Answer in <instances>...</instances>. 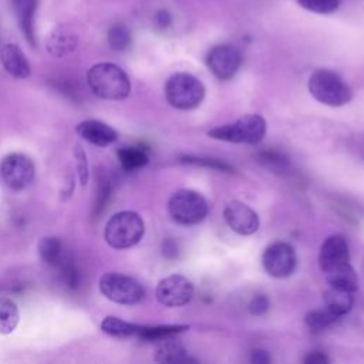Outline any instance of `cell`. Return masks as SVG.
Returning <instances> with one entry per match:
<instances>
[{
    "instance_id": "14",
    "label": "cell",
    "mask_w": 364,
    "mask_h": 364,
    "mask_svg": "<svg viewBox=\"0 0 364 364\" xmlns=\"http://www.w3.org/2000/svg\"><path fill=\"white\" fill-rule=\"evenodd\" d=\"M75 129L81 138L97 146H107L117 139V131L97 119H85Z\"/></svg>"
},
{
    "instance_id": "33",
    "label": "cell",
    "mask_w": 364,
    "mask_h": 364,
    "mask_svg": "<svg viewBox=\"0 0 364 364\" xmlns=\"http://www.w3.org/2000/svg\"><path fill=\"white\" fill-rule=\"evenodd\" d=\"M109 196V183L107 179L98 181V191H97V200H95V209L101 210Z\"/></svg>"
},
{
    "instance_id": "24",
    "label": "cell",
    "mask_w": 364,
    "mask_h": 364,
    "mask_svg": "<svg viewBox=\"0 0 364 364\" xmlns=\"http://www.w3.org/2000/svg\"><path fill=\"white\" fill-rule=\"evenodd\" d=\"M340 320V317H337L336 314H333L331 311H328L326 307L318 309V310H313L309 311L304 317V321L307 324V327L311 331H323L328 327H331L333 324H336Z\"/></svg>"
},
{
    "instance_id": "1",
    "label": "cell",
    "mask_w": 364,
    "mask_h": 364,
    "mask_svg": "<svg viewBox=\"0 0 364 364\" xmlns=\"http://www.w3.org/2000/svg\"><path fill=\"white\" fill-rule=\"evenodd\" d=\"M87 82L101 100L121 101L129 95L131 84L127 73L112 63H98L87 73Z\"/></svg>"
},
{
    "instance_id": "35",
    "label": "cell",
    "mask_w": 364,
    "mask_h": 364,
    "mask_svg": "<svg viewBox=\"0 0 364 364\" xmlns=\"http://www.w3.org/2000/svg\"><path fill=\"white\" fill-rule=\"evenodd\" d=\"M328 357L320 351H314V353H310L306 358H304V363L307 364H324V363H328Z\"/></svg>"
},
{
    "instance_id": "4",
    "label": "cell",
    "mask_w": 364,
    "mask_h": 364,
    "mask_svg": "<svg viewBox=\"0 0 364 364\" xmlns=\"http://www.w3.org/2000/svg\"><path fill=\"white\" fill-rule=\"evenodd\" d=\"M166 101L178 109H192L196 108L203 97V84L192 74L176 73L171 75L165 84Z\"/></svg>"
},
{
    "instance_id": "15",
    "label": "cell",
    "mask_w": 364,
    "mask_h": 364,
    "mask_svg": "<svg viewBox=\"0 0 364 364\" xmlns=\"http://www.w3.org/2000/svg\"><path fill=\"white\" fill-rule=\"evenodd\" d=\"M78 46V36L65 26L55 27L46 43L47 51L57 58L71 54Z\"/></svg>"
},
{
    "instance_id": "19",
    "label": "cell",
    "mask_w": 364,
    "mask_h": 364,
    "mask_svg": "<svg viewBox=\"0 0 364 364\" xmlns=\"http://www.w3.org/2000/svg\"><path fill=\"white\" fill-rule=\"evenodd\" d=\"M155 361L158 363H186L191 361L189 355L186 354L185 348L176 343L172 341L171 337L159 340V344L155 350Z\"/></svg>"
},
{
    "instance_id": "9",
    "label": "cell",
    "mask_w": 364,
    "mask_h": 364,
    "mask_svg": "<svg viewBox=\"0 0 364 364\" xmlns=\"http://www.w3.org/2000/svg\"><path fill=\"white\" fill-rule=\"evenodd\" d=\"M262 263L269 276L283 279L294 272L297 257L294 249L289 243L274 242L264 249Z\"/></svg>"
},
{
    "instance_id": "28",
    "label": "cell",
    "mask_w": 364,
    "mask_h": 364,
    "mask_svg": "<svg viewBox=\"0 0 364 364\" xmlns=\"http://www.w3.org/2000/svg\"><path fill=\"white\" fill-rule=\"evenodd\" d=\"M300 7L317 14H330L334 13L338 6L340 0H296Z\"/></svg>"
},
{
    "instance_id": "32",
    "label": "cell",
    "mask_w": 364,
    "mask_h": 364,
    "mask_svg": "<svg viewBox=\"0 0 364 364\" xmlns=\"http://www.w3.org/2000/svg\"><path fill=\"white\" fill-rule=\"evenodd\" d=\"M269 310V299L266 296H256L249 304V311L253 316H262Z\"/></svg>"
},
{
    "instance_id": "2",
    "label": "cell",
    "mask_w": 364,
    "mask_h": 364,
    "mask_svg": "<svg viewBox=\"0 0 364 364\" xmlns=\"http://www.w3.org/2000/svg\"><path fill=\"white\" fill-rule=\"evenodd\" d=\"M145 232L142 218L132 210L112 215L104 229L105 242L114 249H128L136 245Z\"/></svg>"
},
{
    "instance_id": "3",
    "label": "cell",
    "mask_w": 364,
    "mask_h": 364,
    "mask_svg": "<svg viewBox=\"0 0 364 364\" xmlns=\"http://www.w3.org/2000/svg\"><path fill=\"white\" fill-rule=\"evenodd\" d=\"M309 91L317 101L330 107L346 105L353 97L351 88L330 70L314 71L309 78Z\"/></svg>"
},
{
    "instance_id": "36",
    "label": "cell",
    "mask_w": 364,
    "mask_h": 364,
    "mask_svg": "<svg viewBox=\"0 0 364 364\" xmlns=\"http://www.w3.org/2000/svg\"><path fill=\"white\" fill-rule=\"evenodd\" d=\"M162 250H164V255H165L166 257H175L176 253H178V249H176L175 242H173V240H169V239L162 243Z\"/></svg>"
},
{
    "instance_id": "26",
    "label": "cell",
    "mask_w": 364,
    "mask_h": 364,
    "mask_svg": "<svg viewBox=\"0 0 364 364\" xmlns=\"http://www.w3.org/2000/svg\"><path fill=\"white\" fill-rule=\"evenodd\" d=\"M188 326L185 324H178V326H154V327H139L138 337L142 340L148 341H159L166 337H173L175 334L186 330Z\"/></svg>"
},
{
    "instance_id": "31",
    "label": "cell",
    "mask_w": 364,
    "mask_h": 364,
    "mask_svg": "<svg viewBox=\"0 0 364 364\" xmlns=\"http://www.w3.org/2000/svg\"><path fill=\"white\" fill-rule=\"evenodd\" d=\"M186 162H192V164H200V165H205V166H209V168H213V169H219V171H232V168L225 164V162H220L218 159H209V158H192V156H186L185 158Z\"/></svg>"
},
{
    "instance_id": "12",
    "label": "cell",
    "mask_w": 364,
    "mask_h": 364,
    "mask_svg": "<svg viewBox=\"0 0 364 364\" xmlns=\"http://www.w3.org/2000/svg\"><path fill=\"white\" fill-rule=\"evenodd\" d=\"M223 218L229 228L239 235H252L259 229L257 213L240 200H230L223 209Z\"/></svg>"
},
{
    "instance_id": "13",
    "label": "cell",
    "mask_w": 364,
    "mask_h": 364,
    "mask_svg": "<svg viewBox=\"0 0 364 364\" xmlns=\"http://www.w3.org/2000/svg\"><path fill=\"white\" fill-rule=\"evenodd\" d=\"M318 263L324 274L350 264V250L347 240L341 235L328 236L321 245Z\"/></svg>"
},
{
    "instance_id": "18",
    "label": "cell",
    "mask_w": 364,
    "mask_h": 364,
    "mask_svg": "<svg viewBox=\"0 0 364 364\" xmlns=\"http://www.w3.org/2000/svg\"><path fill=\"white\" fill-rule=\"evenodd\" d=\"M353 291L346 290V289H340V287H334L330 286L323 297L324 301V307L331 311L333 314H336L337 317H343L346 316L354 303V297H353Z\"/></svg>"
},
{
    "instance_id": "8",
    "label": "cell",
    "mask_w": 364,
    "mask_h": 364,
    "mask_svg": "<svg viewBox=\"0 0 364 364\" xmlns=\"http://www.w3.org/2000/svg\"><path fill=\"white\" fill-rule=\"evenodd\" d=\"M0 178L9 189L24 191L34 182L36 166L30 156L11 152L0 162Z\"/></svg>"
},
{
    "instance_id": "22",
    "label": "cell",
    "mask_w": 364,
    "mask_h": 364,
    "mask_svg": "<svg viewBox=\"0 0 364 364\" xmlns=\"http://www.w3.org/2000/svg\"><path fill=\"white\" fill-rule=\"evenodd\" d=\"M138 324L125 321L122 318L114 317V316H108L102 320L101 323V330L112 337H131V336H136L139 331Z\"/></svg>"
},
{
    "instance_id": "11",
    "label": "cell",
    "mask_w": 364,
    "mask_h": 364,
    "mask_svg": "<svg viewBox=\"0 0 364 364\" xmlns=\"http://www.w3.org/2000/svg\"><path fill=\"white\" fill-rule=\"evenodd\" d=\"M206 64L216 78L229 80L237 73L242 64V55L232 46H215L206 55Z\"/></svg>"
},
{
    "instance_id": "10",
    "label": "cell",
    "mask_w": 364,
    "mask_h": 364,
    "mask_svg": "<svg viewBox=\"0 0 364 364\" xmlns=\"http://www.w3.org/2000/svg\"><path fill=\"white\" fill-rule=\"evenodd\" d=\"M155 296L158 301L166 307H179L191 301L193 284L185 276L171 274L158 283Z\"/></svg>"
},
{
    "instance_id": "30",
    "label": "cell",
    "mask_w": 364,
    "mask_h": 364,
    "mask_svg": "<svg viewBox=\"0 0 364 364\" xmlns=\"http://www.w3.org/2000/svg\"><path fill=\"white\" fill-rule=\"evenodd\" d=\"M74 158H75V166H77L80 182L85 185L88 182V161L84 149L80 145H77L74 149Z\"/></svg>"
},
{
    "instance_id": "20",
    "label": "cell",
    "mask_w": 364,
    "mask_h": 364,
    "mask_svg": "<svg viewBox=\"0 0 364 364\" xmlns=\"http://www.w3.org/2000/svg\"><path fill=\"white\" fill-rule=\"evenodd\" d=\"M18 307L10 297L0 296V334H10L18 324Z\"/></svg>"
},
{
    "instance_id": "5",
    "label": "cell",
    "mask_w": 364,
    "mask_h": 364,
    "mask_svg": "<svg viewBox=\"0 0 364 364\" xmlns=\"http://www.w3.org/2000/svg\"><path fill=\"white\" fill-rule=\"evenodd\" d=\"M266 134V121L257 114H247L237 121L216 127L208 132L213 139L235 144H257Z\"/></svg>"
},
{
    "instance_id": "27",
    "label": "cell",
    "mask_w": 364,
    "mask_h": 364,
    "mask_svg": "<svg viewBox=\"0 0 364 364\" xmlns=\"http://www.w3.org/2000/svg\"><path fill=\"white\" fill-rule=\"evenodd\" d=\"M108 44L115 51H124L131 44V31L124 24H114L108 31Z\"/></svg>"
},
{
    "instance_id": "6",
    "label": "cell",
    "mask_w": 364,
    "mask_h": 364,
    "mask_svg": "<svg viewBox=\"0 0 364 364\" xmlns=\"http://www.w3.org/2000/svg\"><path fill=\"white\" fill-rule=\"evenodd\" d=\"M100 291L109 301L127 306L139 303L145 296V290L139 282L117 272H108L101 276Z\"/></svg>"
},
{
    "instance_id": "21",
    "label": "cell",
    "mask_w": 364,
    "mask_h": 364,
    "mask_svg": "<svg viewBox=\"0 0 364 364\" xmlns=\"http://www.w3.org/2000/svg\"><path fill=\"white\" fill-rule=\"evenodd\" d=\"M324 276L330 286L346 289L353 293L358 289V279H357V274H355L354 269L351 267V264L343 266V267L333 270Z\"/></svg>"
},
{
    "instance_id": "17",
    "label": "cell",
    "mask_w": 364,
    "mask_h": 364,
    "mask_svg": "<svg viewBox=\"0 0 364 364\" xmlns=\"http://www.w3.org/2000/svg\"><path fill=\"white\" fill-rule=\"evenodd\" d=\"M38 0H11V7L17 17L18 26L24 37L31 46H36L34 37V14Z\"/></svg>"
},
{
    "instance_id": "29",
    "label": "cell",
    "mask_w": 364,
    "mask_h": 364,
    "mask_svg": "<svg viewBox=\"0 0 364 364\" xmlns=\"http://www.w3.org/2000/svg\"><path fill=\"white\" fill-rule=\"evenodd\" d=\"M57 266H60V270H61V277H63L64 283H65L68 287H71V289H75V287L78 286V282H80V276H78V270H77V266L73 263V260L63 257Z\"/></svg>"
},
{
    "instance_id": "37",
    "label": "cell",
    "mask_w": 364,
    "mask_h": 364,
    "mask_svg": "<svg viewBox=\"0 0 364 364\" xmlns=\"http://www.w3.org/2000/svg\"><path fill=\"white\" fill-rule=\"evenodd\" d=\"M270 358H269V354L263 350H255L252 353V363H256V364H266L269 363Z\"/></svg>"
},
{
    "instance_id": "7",
    "label": "cell",
    "mask_w": 364,
    "mask_h": 364,
    "mask_svg": "<svg viewBox=\"0 0 364 364\" xmlns=\"http://www.w3.org/2000/svg\"><path fill=\"white\" fill-rule=\"evenodd\" d=\"M171 218L181 225H195L208 215V202L196 191L179 189L168 202Z\"/></svg>"
},
{
    "instance_id": "34",
    "label": "cell",
    "mask_w": 364,
    "mask_h": 364,
    "mask_svg": "<svg viewBox=\"0 0 364 364\" xmlns=\"http://www.w3.org/2000/svg\"><path fill=\"white\" fill-rule=\"evenodd\" d=\"M171 23H172V17H171V14L166 10H159L155 14V24L159 28H166Z\"/></svg>"
},
{
    "instance_id": "25",
    "label": "cell",
    "mask_w": 364,
    "mask_h": 364,
    "mask_svg": "<svg viewBox=\"0 0 364 364\" xmlns=\"http://www.w3.org/2000/svg\"><path fill=\"white\" fill-rule=\"evenodd\" d=\"M117 155H118L121 166L125 171H134V169L142 168L148 164L146 152L142 149H138V148H131V146L121 148V149H118Z\"/></svg>"
},
{
    "instance_id": "16",
    "label": "cell",
    "mask_w": 364,
    "mask_h": 364,
    "mask_svg": "<svg viewBox=\"0 0 364 364\" xmlns=\"http://www.w3.org/2000/svg\"><path fill=\"white\" fill-rule=\"evenodd\" d=\"M0 60L10 75L16 78H27L30 75L28 61L16 44H4L0 48Z\"/></svg>"
},
{
    "instance_id": "23",
    "label": "cell",
    "mask_w": 364,
    "mask_h": 364,
    "mask_svg": "<svg viewBox=\"0 0 364 364\" xmlns=\"http://www.w3.org/2000/svg\"><path fill=\"white\" fill-rule=\"evenodd\" d=\"M37 250H38L41 260L50 266H57L60 263V260L63 259L61 242L57 237L47 236V237L40 239V242L37 245Z\"/></svg>"
}]
</instances>
